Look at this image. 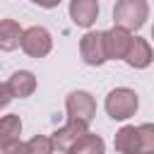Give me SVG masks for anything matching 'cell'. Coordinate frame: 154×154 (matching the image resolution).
<instances>
[{
    "mask_svg": "<svg viewBox=\"0 0 154 154\" xmlns=\"http://www.w3.org/2000/svg\"><path fill=\"white\" fill-rule=\"evenodd\" d=\"M113 147L118 154H140V130L135 125H123L113 137Z\"/></svg>",
    "mask_w": 154,
    "mask_h": 154,
    "instance_id": "cell-10",
    "label": "cell"
},
{
    "mask_svg": "<svg viewBox=\"0 0 154 154\" xmlns=\"http://www.w3.org/2000/svg\"><path fill=\"white\" fill-rule=\"evenodd\" d=\"M2 154H29V144L22 142V140H14V142H7V144H0Z\"/></svg>",
    "mask_w": 154,
    "mask_h": 154,
    "instance_id": "cell-17",
    "label": "cell"
},
{
    "mask_svg": "<svg viewBox=\"0 0 154 154\" xmlns=\"http://www.w3.org/2000/svg\"><path fill=\"white\" fill-rule=\"evenodd\" d=\"M14 99V91H12V87L7 84V82H2L0 84V108H7V103Z\"/></svg>",
    "mask_w": 154,
    "mask_h": 154,
    "instance_id": "cell-18",
    "label": "cell"
},
{
    "mask_svg": "<svg viewBox=\"0 0 154 154\" xmlns=\"http://www.w3.org/2000/svg\"><path fill=\"white\" fill-rule=\"evenodd\" d=\"M79 55L87 65L91 67H99L108 60L106 55V43H103V31H87L82 38H79Z\"/></svg>",
    "mask_w": 154,
    "mask_h": 154,
    "instance_id": "cell-5",
    "label": "cell"
},
{
    "mask_svg": "<svg viewBox=\"0 0 154 154\" xmlns=\"http://www.w3.org/2000/svg\"><path fill=\"white\" fill-rule=\"evenodd\" d=\"M149 17L147 0H118L113 7V22L116 26H123L128 31H137L144 26Z\"/></svg>",
    "mask_w": 154,
    "mask_h": 154,
    "instance_id": "cell-2",
    "label": "cell"
},
{
    "mask_svg": "<svg viewBox=\"0 0 154 154\" xmlns=\"http://www.w3.org/2000/svg\"><path fill=\"white\" fill-rule=\"evenodd\" d=\"M103 43H106L108 60H125L130 43H132V31H128L123 26H113V29L103 31Z\"/></svg>",
    "mask_w": 154,
    "mask_h": 154,
    "instance_id": "cell-7",
    "label": "cell"
},
{
    "mask_svg": "<svg viewBox=\"0 0 154 154\" xmlns=\"http://www.w3.org/2000/svg\"><path fill=\"white\" fill-rule=\"evenodd\" d=\"M65 111H67V118L72 120H82V123H91L94 116H96V101L89 91L84 89H75L67 94L65 99Z\"/></svg>",
    "mask_w": 154,
    "mask_h": 154,
    "instance_id": "cell-3",
    "label": "cell"
},
{
    "mask_svg": "<svg viewBox=\"0 0 154 154\" xmlns=\"http://www.w3.org/2000/svg\"><path fill=\"white\" fill-rule=\"evenodd\" d=\"M152 38H154V26H152Z\"/></svg>",
    "mask_w": 154,
    "mask_h": 154,
    "instance_id": "cell-20",
    "label": "cell"
},
{
    "mask_svg": "<svg viewBox=\"0 0 154 154\" xmlns=\"http://www.w3.org/2000/svg\"><path fill=\"white\" fill-rule=\"evenodd\" d=\"M99 17V0H70V19L82 26L91 29Z\"/></svg>",
    "mask_w": 154,
    "mask_h": 154,
    "instance_id": "cell-8",
    "label": "cell"
},
{
    "mask_svg": "<svg viewBox=\"0 0 154 154\" xmlns=\"http://www.w3.org/2000/svg\"><path fill=\"white\" fill-rule=\"evenodd\" d=\"M7 84L12 87L14 99H26V96H31V94L36 91V77H34V72H29V70H17V72L7 79Z\"/></svg>",
    "mask_w": 154,
    "mask_h": 154,
    "instance_id": "cell-11",
    "label": "cell"
},
{
    "mask_svg": "<svg viewBox=\"0 0 154 154\" xmlns=\"http://www.w3.org/2000/svg\"><path fill=\"white\" fill-rule=\"evenodd\" d=\"M70 154H106V142H103L99 135L87 132V135L72 147Z\"/></svg>",
    "mask_w": 154,
    "mask_h": 154,
    "instance_id": "cell-14",
    "label": "cell"
},
{
    "mask_svg": "<svg viewBox=\"0 0 154 154\" xmlns=\"http://www.w3.org/2000/svg\"><path fill=\"white\" fill-rule=\"evenodd\" d=\"M87 132H89V125H87V123L67 118V123L53 132L55 149H58L60 154H70V152H72V147H75V144H77V142H79Z\"/></svg>",
    "mask_w": 154,
    "mask_h": 154,
    "instance_id": "cell-6",
    "label": "cell"
},
{
    "mask_svg": "<svg viewBox=\"0 0 154 154\" xmlns=\"http://www.w3.org/2000/svg\"><path fill=\"white\" fill-rule=\"evenodd\" d=\"M22 36H24V29L14 19L0 22V48L2 51H14L17 46H22Z\"/></svg>",
    "mask_w": 154,
    "mask_h": 154,
    "instance_id": "cell-12",
    "label": "cell"
},
{
    "mask_svg": "<svg viewBox=\"0 0 154 154\" xmlns=\"http://www.w3.org/2000/svg\"><path fill=\"white\" fill-rule=\"evenodd\" d=\"M34 5H38V7H46V10H51V7H58L60 5V0H31Z\"/></svg>",
    "mask_w": 154,
    "mask_h": 154,
    "instance_id": "cell-19",
    "label": "cell"
},
{
    "mask_svg": "<svg viewBox=\"0 0 154 154\" xmlns=\"http://www.w3.org/2000/svg\"><path fill=\"white\" fill-rule=\"evenodd\" d=\"M152 60H154V51H152L149 41L140 38V36H132V43H130V51L125 55V63L130 67H135V70H144V67L152 65Z\"/></svg>",
    "mask_w": 154,
    "mask_h": 154,
    "instance_id": "cell-9",
    "label": "cell"
},
{
    "mask_svg": "<svg viewBox=\"0 0 154 154\" xmlns=\"http://www.w3.org/2000/svg\"><path fill=\"white\" fill-rule=\"evenodd\" d=\"M137 106H140V99L135 94V89L130 87H116L108 91L106 101H103V108L108 113V118L113 120H128L137 113Z\"/></svg>",
    "mask_w": 154,
    "mask_h": 154,
    "instance_id": "cell-1",
    "label": "cell"
},
{
    "mask_svg": "<svg viewBox=\"0 0 154 154\" xmlns=\"http://www.w3.org/2000/svg\"><path fill=\"white\" fill-rule=\"evenodd\" d=\"M26 144H29V154H53L55 152V142L48 135H34Z\"/></svg>",
    "mask_w": 154,
    "mask_h": 154,
    "instance_id": "cell-15",
    "label": "cell"
},
{
    "mask_svg": "<svg viewBox=\"0 0 154 154\" xmlns=\"http://www.w3.org/2000/svg\"><path fill=\"white\" fill-rule=\"evenodd\" d=\"M140 130V154H154V123L137 125Z\"/></svg>",
    "mask_w": 154,
    "mask_h": 154,
    "instance_id": "cell-16",
    "label": "cell"
},
{
    "mask_svg": "<svg viewBox=\"0 0 154 154\" xmlns=\"http://www.w3.org/2000/svg\"><path fill=\"white\" fill-rule=\"evenodd\" d=\"M53 48V36L46 26H29L22 36V51L29 58H46Z\"/></svg>",
    "mask_w": 154,
    "mask_h": 154,
    "instance_id": "cell-4",
    "label": "cell"
},
{
    "mask_svg": "<svg viewBox=\"0 0 154 154\" xmlns=\"http://www.w3.org/2000/svg\"><path fill=\"white\" fill-rule=\"evenodd\" d=\"M22 135V120L19 116H2L0 118V144H7V142H14L19 140Z\"/></svg>",
    "mask_w": 154,
    "mask_h": 154,
    "instance_id": "cell-13",
    "label": "cell"
}]
</instances>
